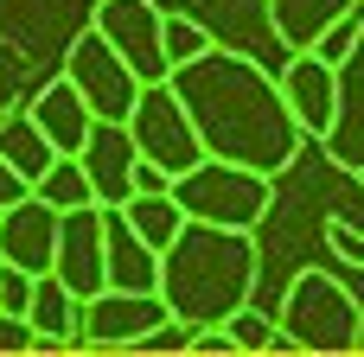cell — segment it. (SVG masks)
Here are the masks:
<instances>
[{
	"mask_svg": "<svg viewBox=\"0 0 364 357\" xmlns=\"http://www.w3.org/2000/svg\"><path fill=\"white\" fill-rule=\"evenodd\" d=\"M166 89L179 96L205 160H224V166H243V172H288L294 153H301V128L294 115L282 109V89L275 77L256 64V57H237V51H205L198 64L173 70Z\"/></svg>",
	"mask_w": 364,
	"mask_h": 357,
	"instance_id": "6da1fadb",
	"label": "cell"
},
{
	"mask_svg": "<svg viewBox=\"0 0 364 357\" xmlns=\"http://www.w3.org/2000/svg\"><path fill=\"white\" fill-rule=\"evenodd\" d=\"M160 307L173 326L198 332V326H224L237 307H250L256 294V236L250 230H211V224H186L173 236V249L160 256Z\"/></svg>",
	"mask_w": 364,
	"mask_h": 357,
	"instance_id": "7a4b0ae2",
	"label": "cell"
},
{
	"mask_svg": "<svg viewBox=\"0 0 364 357\" xmlns=\"http://www.w3.org/2000/svg\"><path fill=\"white\" fill-rule=\"evenodd\" d=\"M294 351H314V357H352L364 351V307L346 281H333L326 268H301L282 294V319Z\"/></svg>",
	"mask_w": 364,
	"mask_h": 357,
	"instance_id": "3957f363",
	"label": "cell"
},
{
	"mask_svg": "<svg viewBox=\"0 0 364 357\" xmlns=\"http://www.w3.org/2000/svg\"><path fill=\"white\" fill-rule=\"evenodd\" d=\"M186 224H211V230H256L269 211H275V179L262 172H243V166H224V160H198L192 172L173 179L166 192Z\"/></svg>",
	"mask_w": 364,
	"mask_h": 357,
	"instance_id": "277c9868",
	"label": "cell"
},
{
	"mask_svg": "<svg viewBox=\"0 0 364 357\" xmlns=\"http://www.w3.org/2000/svg\"><path fill=\"white\" fill-rule=\"evenodd\" d=\"M122 128H128V141H134V160L160 166L166 179L192 172V166L205 160V147H198L186 109H179V96H173L166 83H141V96H134V109H128Z\"/></svg>",
	"mask_w": 364,
	"mask_h": 357,
	"instance_id": "5b68a950",
	"label": "cell"
},
{
	"mask_svg": "<svg viewBox=\"0 0 364 357\" xmlns=\"http://www.w3.org/2000/svg\"><path fill=\"white\" fill-rule=\"evenodd\" d=\"M64 83L83 96V109L96 115V121H128V109H134V96H141V83H134V70L83 26L77 38H70V51H64Z\"/></svg>",
	"mask_w": 364,
	"mask_h": 357,
	"instance_id": "8992f818",
	"label": "cell"
},
{
	"mask_svg": "<svg viewBox=\"0 0 364 357\" xmlns=\"http://www.w3.org/2000/svg\"><path fill=\"white\" fill-rule=\"evenodd\" d=\"M160 0H96L90 32L134 70V83H166V57H160Z\"/></svg>",
	"mask_w": 364,
	"mask_h": 357,
	"instance_id": "52a82bcc",
	"label": "cell"
},
{
	"mask_svg": "<svg viewBox=\"0 0 364 357\" xmlns=\"http://www.w3.org/2000/svg\"><path fill=\"white\" fill-rule=\"evenodd\" d=\"M173 13H186L192 26H205V38H211L218 51H237V57H256V64H262V51L282 57L262 0H179Z\"/></svg>",
	"mask_w": 364,
	"mask_h": 357,
	"instance_id": "ba28073f",
	"label": "cell"
},
{
	"mask_svg": "<svg viewBox=\"0 0 364 357\" xmlns=\"http://www.w3.org/2000/svg\"><path fill=\"white\" fill-rule=\"evenodd\" d=\"M166 326V307L160 294H90L77 307V339L83 345H141L147 332Z\"/></svg>",
	"mask_w": 364,
	"mask_h": 357,
	"instance_id": "9c48e42d",
	"label": "cell"
},
{
	"mask_svg": "<svg viewBox=\"0 0 364 357\" xmlns=\"http://www.w3.org/2000/svg\"><path fill=\"white\" fill-rule=\"evenodd\" d=\"M51 275L64 281L70 300L102 294V211H96V204L58 217V256H51Z\"/></svg>",
	"mask_w": 364,
	"mask_h": 357,
	"instance_id": "30bf717a",
	"label": "cell"
},
{
	"mask_svg": "<svg viewBox=\"0 0 364 357\" xmlns=\"http://www.w3.org/2000/svg\"><path fill=\"white\" fill-rule=\"evenodd\" d=\"M326 153L333 166L364 172V26L346 51V64L333 70V128H326Z\"/></svg>",
	"mask_w": 364,
	"mask_h": 357,
	"instance_id": "8fae6325",
	"label": "cell"
},
{
	"mask_svg": "<svg viewBox=\"0 0 364 357\" xmlns=\"http://www.w3.org/2000/svg\"><path fill=\"white\" fill-rule=\"evenodd\" d=\"M51 256H58V211L38 198L6 204L0 211V262L19 275H51Z\"/></svg>",
	"mask_w": 364,
	"mask_h": 357,
	"instance_id": "7c38bea8",
	"label": "cell"
},
{
	"mask_svg": "<svg viewBox=\"0 0 364 357\" xmlns=\"http://www.w3.org/2000/svg\"><path fill=\"white\" fill-rule=\"evenodd\" d=\"M77 166H83V179H90V198H96V211H115V204H128L134 141H128V128H122V121H96V128H90V141H83V153H77Z\"/></svg>",
	"mask_w": 364,
	"mask_h": 357,
	"instance_id": "4fadbf2b",
	"label": "cell"
},
{
	"mask_svg": "<svg viewBox=\"0 0 364 357\" xmlns=\"http://www.w3.org/2000/svg\"><path fill=\"white\" fill-rule=\"evenodd\" d=\"M275 89H282V109L294 115V128L314 134V141H326V128H333V70H326L314 51H294V57L282 64Z\"/></svg>",
	"mask_w": 364,
	"mask_h": 357,
	"instance_id": "5bb4252c",
	"label": "cell"
},
{
	"mask_svg": "<svg viewBox=\"0 0 364 357\" xmlns=\"http://www.w3.org/2000/svg\"><path fill=\"white\" fill-rule=\"evenodd\" d=\"M26 121L45 134V147L51 153H64V160H77L83 153V141H90V128H96V115L83 109V96L64 83V77H51L32 102H26Z\"/></svg>",
	"mask_w": 364,
	"mask_h": 357,
	"instance_id": "9a60e30c",
	"label": "cell"
},
{
	"mask_svg": "<svg viewBox=\"0 0 364 357\" xmlns=\"http://www.w3.org/2000/svg\"><path fill=\"white\" fill-rule=\"evenodd\" d=\"M102 287L109 294H154L160 287V256L147 243H134V230L102 211Z\"/></svg>",
	"mask_w": 364,
	"mask_h": 357,
	"instance_id": "2e32d148",
	"label": "cell"
},
{
	"mask_svg": "<svg viewBox=\"0 0 364 357\" xmlns=\"http://www.w3.org/2000/svg\"><path fill=\"white\" fill-rule=\"evenodd\" d=\"M269 26H275V45L294 57V51H314L320 32H333L339 19L358 13V0H262Z\"/></svg>",
	"mask_w": 364,
	"mask_h": 357,
	"instance_id": "e0dca14e",
	"label": "cell"
},
{
	"mask_svg": "<svg viewBox=\"0 0 364 357\" xmlns=\"http://www.w3.org/2000/svg\"><path fill=\"white\" fill-rule=\"evenodd\" d=\"M77 307L83 300H70L58 275H38L32 281V307H26V326L38 332V345H70L77 339Z\"/></svg>",
	"mask_w": 364,
	"mask_h": 357,
	"instance_id": "ac0fdd59",
	"label": "cell"
},
{
	"mask_svg": "<svg viewBox=\"0 0 364 357\" xmlns=\"http://www.w3.org/2000/svg\"><path fill=\"white\" fill-rule=\"evenodd\" d=\"M115 217L134 230V243H147L154 256H166L173 249V236L186 230V211L173 204V198H128V204H115Z\"/></svg>",
	"mask_w": 364,
	"mask_h": 357,
	"instance_id": "d6986e66",
	"label": "cell"
},
{
	"mask_svg": "<svg viewBox=\"0 0 364 357\" xmlns=\"http://www.w3.org/2000/svg\"><path fill=\"white\" fill-rule=\"evenodd\" d=\"M0 160H6L26 185H32V179H38L58 153H51V147H45V134L26 121V109H13V115H0Z\"/></svg>",
	"mask_w": 364,
	"mask_h": 357,
	"instance_id": "ffe728a7",
	"label": "cell"
},
{
	"mask_svg": "<svg viewBox=\"0 0 364 357\" xmlns=\"http://www.w3.org/2000/svg\"><path fill=\"white\" fill-rule=\"evenodd\" d=\"M32 198H38V204H51L58 217H64V211H83V204H96V198H90V179H83V166H77V160H64V153H58V160H51V166L32 179Z\"/></svg>",
	"mask_w": 364,
	"mask_h": 357,
	"instance_id": "44dd1931",
	"label": "cell"
},
{
	"mask_svg": "<svg viewBox=\"0 0 364 357\" xmlns=\"http://www.w3.org/2000/svg\"><path fill=\"white\" fill-rule=\"evenodd\" d=\"M205 51H218V45L205 38V26H192L186 13H173V6H166V13H160V57H166V77H173V70H186V64H198Z\"/></svg>",
	"mask_w": 364,
	"mask_h": 357,
	"instance_id": "7402d4cb",
	"label": "cell"
},
{
	"mask_svg": "<svg viewBox=\"0 0 364 357\" xmlns=\"http://www.w3.org/2000/svg\"><path fill=\"white\" fill-rule=\"evenodd\" d=\"M224 332H230V345H237V351H269V339H275V319H269L262 307H237V313L224 319Z\"/></svg>",
	"mask_w": 364,
	"mask_h": 357,
	"instance_id": "603a6c76",
	"label": "cell"
},
{
	"mask_svg": "<svg viewBox=\"0 0 364 357\" xmlns=\"http://www.w3.org/2000/svg\"><path fill=\"white\" fill-rule=\"evenodd\" d=\"M26 77H32V57H26L13 38H0V115H13V109H19Z\"/></svg>",
	"mask_w": 364,
	"mask_h": 357,
	"instance_id": "cb8c5ba5",
	"label": "cell"
},
{
	"mask_svg": "<svg viewBox=\"0 0 364 357\" xmlns=\"http://www.w3.org/2000/svg\"><path fill=\"white\" fill-rule=\"evenodd\" d=\"M358 26H364V6L352 13V19H339L333 32H320V45H314V57H320L326 70H339V64H346V51H352V38H358Z\"/></svg>",
	"mask_w": 364,
	"mask_h": 357,
	"instance_id": "d4e9b609",
	"label": "cell"
},
{
	"mask_svg": "<svg viewBox=\"0 0 364 357\" xmlns=\"http://www.w3.org/2000/svg\"><path fill=\"white\" fill-rule=\"evenodd\" d=\"M326 256H339L346 268H364V230L346 217H326Z\"/></svg>",
	"mask_w": 364,
	"mask_h": 357,
	"instance_id": "484cf974",
	"label": "cell"
},
{
	"mask_svg": "<svg viewBox=\"0 0 364 357\" xmlns=\"http://www.w3.org/2000/svg\"><path fill=\"white\" fill-rule=\"evenodd\" d=\"M32 281H38V275H19V268L0 262V313L26 319V307H32Z\"/></svg>",
	"mask_w": 364,
	"mask_h": 357,
	"instance_id": "4316f807",
	"label": "cell"
},
{
	"mask_svg": "<svg viewBox=\"0 0 364 357\" xmlns=\"http://www.w3.org/2000/svg\"><path fill=\"white\" fill-rule=\"evenodd\" d=\"M186 351L192 357H237V345H230L224 326H198V332H186Z\"/></svg>",
	"mask_w": 364,
	"mask_h": 357,
	"instance_id": "83f0119b",
	"label": "cell"
},
{
	"mask_svg": "<svg viewBox=\"0 0 364 357\" xmlns=\"http://www.w3.org/2000/svg\"><path fill=\"white\" fill-rule=\"evenodd\" d=\"M38 345V332L26 326V319H13V313H0V357H19Z\"/></svg>",
	"mask_w": 364,
	"mask_h": 357,
	"instance_id": "f1b7e54d",
	"label": "cell"
},
{
	"mask_svg": "<svg viewBox=\"0 0 364 357\" xmlns=\"http://www.w3.org/2000/svg\"><path fill=\"white\" fill-rule=\"evenodd\" d=\"M19 198H32V185H26V179L0 160V211H6V204H19Z\"/></svg>",
	"mask_w": 364,
	"mask_h": 357,
	"instance_id": "f546056e",
	"label": "cell"
},
{
	"mask_svg": "<svg viewBox=\"0 0 364 357\" xmlns=\"http://www.w3.org/2000/svg\"><path fill=\"white\" fill-rule=\"evenodd\" d=\"M352 179H358V185H364V172H352Z\"/></svg>",
	"mask_w": 364,
	"mask_h": 357,
	"instance_id": "4dcf8cb0",
	"label": "cell"
},
{
	"mask_svg": "<svg viewBox=\"0 0 364 357\" xmlns=\"http://www.w3.org/2000/svg\"><path fill=\"white\" fill-rule=\"evenodd\" d=\"M358 6H364V0H358Z\"/></svg>",
	"mask_w": 364,
	"mask_h": 357,
	"instance_id": "1f68e13d",
	"label": "cell"
}]
</instances>
